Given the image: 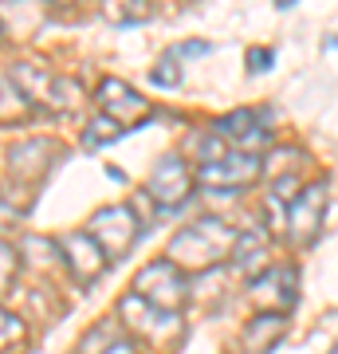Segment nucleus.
Wrapping results in <instances>:
<instances>
[{"instance_id": "nucleus-1", "label": "nucleus", "mask_w": 338, "mask_h": 354, "mask_svg": "<svg viewBox=\"0 0 338 354\" xmlns=\"http://www.w3.org/2000/svg\"><path fill=\"white\" fill-rule=\"evenodd\" d=\"M240 228L220 221V216H197L193 225L177 228L169 236V248H165V260L177 264L181 272H216V268L232 260V248H236Z\"/></svg>"}, {"instance_id": "nucleus-2", "label": "nucleus", "mask_w": 338, "mask_h": 354, "mask_svg": "<svg viewBox=\"0 0 338 354\" xmlns=\"http://www.w3.org/2000/svg\"><path fill=\"white\" fill-rule=\"evenodd\" d=\"M87 232L95 236L102 256L114 264V260H122V256L134 252V244L142 241L146 225H142V216H138L134 205H111V209H99V213L91 216Z\"/></svg>"}, {"instance_id": "nucleus-3", "label": "nucleus", "mask_w": 338, "mask_h": 354, "mask_svg": "<svg viewBox=\"0 0 338 354\" xmlns=\"http://www.w3.org/2000/svg\"><path fill=\"white\" fill-rule=\"evenodd\" d=\"M130 291L142 295L150 307L165 311V315H177V311L185 307V299H189V279L177 264H169L165 256H158V260H150V264L134 276Z\"/></svg>"}, {"instance_id": "nucleus-4", "label": "nucleus", "mask_w": 338, "mask_h": 354, "mask_svg": "<svg viewBox=\"0 0 338 354\" xmlns=\"http://www.w3.org/2000/svg\"><path fill=\"white\" fill-rule=\"evenodd\" d=\"M95 102H99V114L111 118L118 130H134V127H146L153 118V102L142 99L138 91L130 87L126 79H114L106 75L95 91Z\"/></svg>"}, {"instance_id": "nucleus-5", "label": "nucleus", "mask_w": 338, "mask_h": 354, "mask_svg": "<svg viewBox=\"0 0 338 354\" xmlns=\"http://www.w3.org/2000/svg\"><path fill=\"white\" fill-rule=\"evenodd\" d=\"M193 185H197V174L185 165L181 153H165L158 158V165L146 177V201H153L158 209H181V205L193 197Z\"/></svg>"}, {"instance_id": "nucleus-6", "label": "nucleus", "mask_w": 338, "mask_h": 354, "mask_svg": "<svg viewBox=\"0 0 338 354\" xmlns=\"http://www.w3.org/2000/svg\"><path fill=\"white\" fill-rule=\"evenodd\" d=\"M200 185L209 189H252L263 177V158L256 153H240V150H225V158H216L209 165L193 169Z\"/></svg>"}, {"instance_id": "nucleus-7", "label": "nucleus", "mask_w": 338, "mask_h": 354, "mask_svg": "<svg viewBox=\"0 0 338 354\" xmlns=\"http://www.w3.org/2000/svg\"><path fill=\"white\" fill-rule=\"evenodd\" d=\"M326 181H311V185H303L295 193V201L288 209V241L295 248H307V244L319 236V228H323V216H326Z\"/></svg>"}, {"instance_id": "nucleus-8", "label": "nucleus", "mask_w": 338, "mask_h": 354, "mask_svg": "<svg viewBox=\"0 0 338 354\" xmlns=\"http://www.w3.org/2000/svg\"><path fill=\"white\" fill-rule=\"evenodd\" d=\"M118 319H122L126 330H134L138 339L165 342V339H169V330L181 335V315H165V311L150 307L142 295H134V291H126L122 299H118Z\"/></svg>"}, {"instance_id": "nucleus-9", "label": "nucleus", "mask_w": 338, "mask_h": 354, "mask_svg": "<svg viewBox=\"0 0 338 354\" xmlns=\"http://www.w3.org/2000/svg\"><path fill=\"white\" fill-rule=\"evenodd\" d=\"M55 248H59L63 264H67V272L75 276V283H95V279L106 272V256H102V248L95 244V236L91 232H63L59 241H55Z\"/></svg>"}, {"instance_id": "nucleus-10", "label": "nucleus", "mask_w": 338, "mask_h": 354, "mask_svg": "<svg viewBox=\"0 0 338 354\" xmlns=\"http://www.w3.org/2000/svg\"><path fill=\"white\" fill-rule=\"evenodd\" d=\"M299 272L295 268H267L263 276L252 279V299L260 304V311H276V315H288L295 299H299Z\"/></svg>"}, {"instance_id": "nucleus-11", "label": "nucleus", "mask_w": 338, "mask_h": 354, "mask_svg": "<svg viewBox=\"0 0 338 354\" xmlns=\"http://www.w3.org/2000/svg\"><path fill=\"white\" fill-rule=\"evenodd\" d=\"M51 158H59V146L51 138H28L20 146L8 150V174L16 181H28V185H36L39 177L51 169Z\"/></svg>"}, {"instance_id": "nucleus-12", "label": "nucleus", "mask_w": 338, "mask_h": 354, "mask_svg": "<svg viewBox=\"0 0 338 354\" xmlns=\"http://www.w3.org/2000/svg\"><path fill=\"white\" fill-rule=\"evenodd\" d=\"M288 335V315H276V311H260L252 319L244 335H240V346L244 354H272L279 346V339Z\"/></svg>"}, {"instance_id": "nucleus-13", "label": "nucleus", "mask_w": 338, "mask_h": 354, "mask_svg": "<svg viewBox=\"0 0 338 354\" xmlns=\"http://www.w3.org/2000/svg\"><path fill=\"white\" fill-rule=\"evenodd\" d=\"M232 264H236L240 276H263L267 272V241H263L260 228H248L236 236V248H232Z\"/></svg>"}, {"instance_id": "nucleus-14", "label": "nucleus", "mask_w": 338, "mask_h": 354, "mask_svg": "<svg viewBox=\"0 0 338 354\" xmlns=\"http://www.w3.org/2000/svg\"><path fill=\"white\" fill-rule=\"evenodd\" d=\"M36 114V102L16 87L8 75H0V127H24Z\"/></svg>"}, {"instance_id": "nucleus-15", "label": "nucleus", "mask_w": 338, "mask_h": 354, "mask_svg": "<svg viewBox=\"0 0 338 354\" xmlns=\"http://www.w3.org/2000/svg\"><path fill=\"white\" fill-rule=\"evenodd\" d=\"M8 79H12L36 106H48L51 102V83H55V75H48V71H39V67H32V64H16Z\"/></svg>"}, {"instance_id": "nucleus-16", "label": "nucleus", "mask_w": 338, "mask_h": 354, "mask_svg": "<svg viewBox=\"0 0 338 354\" xmlns=\"http://www.w3.org/2000/svg\"><path fill=\"white\" fill-rule=\"evenodd\" d=\"M118 335H122V327L111 323V319H102V323H95V327L79 339V354H106V346H111Z\"/></svg>"}, {"instance_id": "nucleus-17", "label": "nucleus", "mask_w": 338, "mask_h": 354, "mask_svg": "<svg viewBox=\"0 0 338 354\" xmlns=\"http://www.w3.org/2000/svg\"><path fill=\"white\" fill-rule=\"evenodd\" d=\"M20 276V244H12L0 232V295H8Z\"/></svg>"}, {"instance_id": "nucleus-18", "label": "nucleus", "mask_w": 338, "mask_h": 354, "mask_svg": "<svg viewBox=\"0 0 338 354\" xmlns=\"http://www.w3.org/2000/svg\"><path fill=\"white\" fill-rule=\"evenodd\" d=\"M79 102H83V87H79V79L55 75V83H51V102H48V111H75Z\"/></svg>"}, {"instance_id": "nucleus-19", "label": "nucleus", "mask_w": 338, "mask_h": 354, "mask_svg": "<svg viewBox=\"0 0 338 354\" xmlns=\"http://www.w3.org/2000/svg\"><path fill=\"white\" fill-rule=\"evenodd\" d=\"M28 339V327L24 319L12 315V311H4L0 307V351H12V346H20V342Z\"/></svg>"}, {"instance_id": "nucleus-20", "label": "nucleus", "mask_w": 338, "mask_h": 354, "mask_svg": "<svg viewBox=\"0 0 338 354\" xmlns=\"http://www.w3.org/2000/svg\"><path fill=\"white\" fill-rule=\"evenodd\" d=\"M114 138H122V130L114 127L111 118H102V114H95L87 122V134H83V146H91V150H99L102 142H114Z\"/></svg>"}, {"instance_id": "nucleus-21", "label": "nucleus", "mask_w": 338, "mask_h": 354, "mask_svg": "<svg viewBox=\"0 0 338 354\" xmlns=\"http://www.w3.org/2000/svg\"><path fill=\"white\" fill-rule=\"evenodd\" d=\"M126 8H118V4H106V16H111L114 24H138V20H146V16L153 12V8H138V4H130V0H122Z\"/></svg>"}, {"instance_id": "nucleus-22", "label": "nucleus", "mask_w": 338, "mask_h": 354, "mask_svg": "<svg viewBox=\"0 0 338 354\" xmlns=\"http://www.w3.org/2000/svg\"><path fill=\"white\" fill-rule=\"evenodd\" d=\"M150 79L158 83V87H177V83H181V67H177V59L169 55V59L158 64V71H150Z\"/></svg>"}, {"instance_id": "nucleus-23", "label": "nucleus", "mask_w": 338, "mask_h": 354, "mask_svg": "<svg viewBox=\"0 0 338 354\" xmlns=\"http://www.w3.org/2000/svg\"><path fill=\"white\" fill-rule=\"evenodd\" d=\"M272 64H276V55H272L267 48H252V51H248V71H252V75L272 71Z\"/></svg>"}, {"instance_id": "nucleus-24", "label": "nucleus", "mask_w": 338, "mask_h": 354, "mask_svg": "<svg viewBox=\"0 0 338 354\" xmlns=\"http://www.w3.org/2000/svg\"><path fill=\"white\" fill-rule=\"evenodd\" d=\"M106 354H138V342L134 339H126V335H118V339L106 346Z\"/></svg>"}, {"instance_id": "nucleus-25", "label": "nucleus", "mask_w": 338, "mask_h": 354, "mask_svg": "<svg viewBox=\"0 0 338 354\" xmlns=\"http://www.w3.org/2000/svg\"><path fill=\"white\" fill-rule=\"evenodd\" d=\"M209 51V44H185V48H177L173 55H205Z\"/></svg>"}, {"instance_id": "nucleus-26", "label": "nucleus", "mask_w": 338, "mask_h": 354, "mask_svg": "<svg viewBox=\"0 0 338 354\" xmlns=\"http://www.w3.org/2000/svg\"><path fill=\"white\" fill-rule=\"evenodd\" d=\"M326 48H338V39H326Z\"/></svg>"}, {"instance_id": "nucleus-27", "label": "nucleus", "mask_w": 338, "mask_h": 354, "mask_svg": "<svg viewBox=\"0 0 338 354\" xmlns=\"http://www.w3.org/2000/svg\"><path fill=\"white\" fill-rule=\"evenodd\" d=\"M330 354H338V342H335V351H330Z\"/></svg>"}]
</instances>
